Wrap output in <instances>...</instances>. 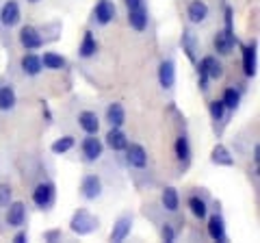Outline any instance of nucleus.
I'll use <instances>...</instances> for the list:
<instances>
[{
	"mask_svg": "<svg viewBox=\"0 0 260 243\" xmlns=\"http://www.w3.org/2000/svg\"><path fill=\"white\" fill-rule=\"evenodd\" d=\"M98 226H100V220H98L95 215L89 213L87 208L74 210V215H72V220H70V230L80 234V237H85V234H91L93 230H98Z\"/></svg>",
	"mask_w": 260,
	"mask_h": 243,
	"instance_id": "obj_1",
	"label": "nucleus"
},
{
	"mask_svg": "<svg viewBox=\"0 0 260 243\" xmlns=\"http://www.w3.org/2000/svg\"><path fill=\"white\" fill-rule=\"evenodd\" d=\"M54 198H56V187L54 183L46 180V183H39L35 189H32V204L42 210H48L54 204Z\"/></svg>",
	"mask_w": 260,
	"mask_h": 243,
	"instance_id": "obj_2",
	"label": "nucleus"
},
{
	"mask_svg": "<svg viewBox=\"0 0 260 243\" xmlns=\"http://www.w3.org/2000/svg\"><path fill=\"white\" fill-rule=\"evenodd\" d=\"M237 44H239V39H237V35H234V26H223L221 31H217V35L213 39V46H215L219 56L232 54Z\"/></svg>",
	"mask_w": 260,
	"mask_h": 243,
	"instance_id": "obj_3",
	"label": "nucleus"
},
{
	"mask_svg": "<svg viewBox=\"0 0 260 243\" xmlns=\"http://www.w3.org/2000/svg\"><path fill=\"white\" fill-rule=\"evenodd\" d=\"M241 56H243V74L247 78H254L258 72V44L249 42L241 48Z\"/></svg>",
	"mask_w": 260,
	"mask_h": 243,
	"instance_id": "obj_4",
	"label": "nucleus"
},
{
	"mask_svg": "<svg viewBox=\"0 0 260 243\" xmlns=\"http://www.w3.org/2000/svg\"><path fill=\"white\" fill-rule=\"evenodd\" d=\"M117 15V7L113 0H98L95 9H93V20L98 24H102V26H107V24H111L113 20H115Z\"/></svg>",
	"mask_w": 260,
	"mask_h": 243,
	"instance_id": "obj_5",
	"label": "nucleus"
},
{
	"mask_svg": "<svg viewBox=\"0 0 260 243\" xmlns=\"http://www.w3.org/2000/svg\"><path fill=\"white\" fill-rule=\"evenodd\" d=\"M80 152H83V159L89 161V163H93V161H98L102 157L104 152V143L98 139L95 135H89L83 139V143H80Z\"/></svg>",
	"mask_w": 260,
	"mask_h": 243,
	"instance_id": "obj_6",
	"label": "nucleus"
},
{
	"mask_svg": "<svg viewBox=\"0 0 260 243\" xmlns=\"http://www.w3.org/2000/svg\"><path fill=\"white\" fill-rule=\"evenodd\" d=\"M124 152H126L128 165H133L137 169H145V167H148V152H145V148L141 143H128Z\"/></svg>",
	"mask_w": 260,
	"mask_h": 243,
	"instance_id": "obj_7",
	"label": "nucleus"
},
{
	"mask_svg": "<svg viewBox=\"0 0 260 243\" xmlns=\"http://www.w3.org/2000/svg\"><path fill=\"white\" fill-rule=\"evenodd\" d=\"M80 193H83L85 200H95L102 196V180L100 176L95 174H87L83 180H80Z\"/></svg>",
	"mask_w": 260,
	"mask_h": 243,
	"instance_id": "obj_8",
	"label": "nucleus"
},
{
	"mask_svg": "<svg viewBox=\"0 0 260 243\" xmlns=\"http://www.w3.org/2000/svg\"><path fill=\"white\" fill-rule=\"evenodd\" d=\"M208 224H206V232H208V237L213 239V241H219V243H225L228 241V232H225V222H223V217L215 213V215H210L206 217Z\"/></svg>",
	"mask_w": 260,
	"mask_h": 243,
	"instance_id": "obj_9",
	"label": "nucleus"
},
{
	"mask_svg": "<svg viewBox=\"0 0 260 243\" xmlns=\"http://www.w3.org/2000/svg\"><path fill=\"white\" fill-rule=\"evenodd\" d=\"M20 44L24 50H37L44 46V37L35 26H22L20 31Z\"/></svg>",
	"mask_w": 260,
	"mask_h": 243,
	"instance_id": "obj_10",
	"label": "nucleus"
},
{
	"mask_svg": "<svg viewBox=\"0 0 260 243\" xmlns=\"http://www.w3.org/2000/svg\"><path fill=\"white\" fill-rule=\"evenodd\" d=\"M26 204L24 202H11L9 206H7V224L11 226V228H22L24 224H26Z\"/></svg>",
	"mask_w": 260,
	"mask_h": 243,
	"instance_id": "obj_11",
	"label": "nucleus"
},
{
	"mask_svg": "<svg viewBox=\"0 0 260 243\" xmlns=\"http://www.w3.org/2000/svg\"><path fill=\"white\" fill-rule=\"evenodd\" d=\"M198 68L204 70L210 80H221L223 78V63L219 61L215 54H206L204 59L198 63Z\"/></svg>",
	"mask_w": 260,
	"mask_h": 243,
	"instance_id": "obj_12",
	"label": "nucleus"
},
{
	"mask_svg": "<svg viewBox=\"0 0 260 243\" xmlns=\"http://www.w3.org/2000/svg\"><path fill=\"white\" fill-rule=\"evenodd\" d=\"M20 18H22L20 5L15 3V0H7V3L3 5V9H0V22H3V26L11 28L20 22Z\"/></svg>",
	"mask_w": 260,
	"mask_h": 243,
	"instance_id": "obj_13",
	"label": "nucleus"
},
{
	"mask_svg": "<svg viewBox=\"0 0 260 243\" xmlns=\"http://www.w3.org/2000/svg\"><path fill=\"white\" fill-rule=\"evenodd\" d=\"M130 230H133V215H121L119 220L113 224V230H111V241L121 243L128 239Z\"/></svg>",
	"mask_w": 260,
	"mask_h": 243,
	"instance_id": "obj_14",
	"label": "nucleus"
},
{
	"mask_svg": "<svg viewBox=\"0 0 260 243\" xmlns=\"http://www.w3.org/2000/svg\"><path fill=\"white\" fill-rule=\"evenodd\" d=\"M158 83L162 89H172L176 83V63L172 59L160 61L158 66Z\"/></svg>",
	"mask_w": 260,
	"mask_h": 243,
	"instance_id": "obj_15",
	"label": "nucleus"
},
{
	"mask_svg": "<svg viewBox=\"0 0 260 243\" xmlns=\"http://www.w3.org/2000/svg\"><path fill=\"white\" fill-rule=\"evenodd\" d=\"M148 9H145V5H139V7H133V9H128V24L133 26L135 31H145L148 28Z\"/></svg>",
	"mask_w": 260,
	"mask_h": 243,
	"instance_id": "obj_16",
	"label": "nucleus"
},
{
	"mask_svg": "<svg viewBox=\"0 0 260 243\" xmlns=\"http://www.w3.org/2000/svg\"><path fill=\"white\" fill-rule=\"evenodd\" d=\"M186 18L191 24H202L208 18V5L204 0H191L189 7H186Z\"/></svg>",
	"mask_w": 260,
	"mask_h": 243,
	"instance_id": "obj_17",
	"label": "nucleus"
},
{
	"mask_svg": "<svg viewBox=\"0 0 260 243\" xmlns=\"http://www.w3.org/2000/svg\"><path fill=\"white\" fill-rule=\"evenodd\" d=\"M20 68H22V72L26 76H37V74H42V70H44V66H42V56H37L35 52H26L22 56V61H20Z\"/></svg>",
	"mask_w": 260,
	"mask_h": 243,
	"instance_id": "obj_18",
	"label": "nucleus"
},
{
	"mask_svg": "<svg viewBox=\"0 0 260 243\" xmlns=\"http://www.w3.org/2000/svg\"><path fill=\"white\" fill-rule=\"evenodd\" d=\"M78 124L87 135H98V131H100V119H98V115L93 111H80Z\"/></svg>",
	"mask_w": 260,
	"mask_h": 243,
	"instance_id": "obj_19",
	"label": "nucleus"
},
{
	"mask_svg": "<svg viewBox=\"0 0 260 243\" xmlns=\"http://www.w3.org/2000/svg\"><path fill=\"white\" fill-rule=\"evenodd\" d=\"M210 161H213L215 165H219V167H232L234 165V157L230 155V150H228L225 145H221V143H217L213 148V152H210Z\"/></svg>",
	"mask_w": 260,
	"mask_h": 243,
	"instance_id": "obj_20",
	"label": "nucleus"
},
{
	"mask_svg": "<svg viewBox=\"0 0 260 243\" xmlns=\"http://www.w3.org/2000/svg\"><path fill=\"white\" fill-rule=\"evenodd\" d=\"M107 145L111 150H115V152H124L126 145H128L126 133L121 131V128H111V131L107 133Z\"/></svg>",
	"mask_w": 260,
	"mask_h": 243,
	"instance_id": "obj_21",
	"label": "nucleus"
},
{
	"mask_svg": "<svg viewBox=\"0 0 260 243\" xmlns=\"http://www.w3.org/2000/svg\"><path fill=\"white\" fill-rule=\"evenodd\" d=\"M95 52H98V39L91 31H85L83 42L78 46V54L83 56V59H91V56H95Z\"/></svg>",
	"mask_w": 260,
	"mask_h": 243,
	"instance_id": "obj_22",
	"label": "nucleus"
},
{
	"mask_svg": "<svg viewBox=\"0 0 260 243\" xmlns=\"http://www.w3.org/2000/svg\"><path fill=\"white\" fill-rule=\"evenodd\" d=\"M107 122L111 124V128H121L126 122V111L119 102H113L107 107Z\"/></svg>",
	"mask_w": 260,
	"mask_h": 243,
	"instance_id": "obj_23",
	"label": "nucleus"
},
{
	"mask_svg": "<svg viewBox=\"0 0 260 243\" xmlns=\"http://www.w3.org/2000/svg\"><path fill=\"white\" fill-rule=\"evenodd\" d=\"M186 206H189L191 210V215L195 217V220H206L208 217V204H206V200L204 198H200V196H191L189 200H186Z\"/></svg>",
	"mask_w": 260,
	"mask_h": 243,
	"instance_id": "obj_24",
	"label": "nucleus"
},
{
	"mask_svg": "<svg viewBox=\"0 0 260 243\" xmlns=\"http://www.w3.org/2000/svg\"><path fill=\"white\" fill-rule=\"evenodd\" d=\"M180 44H182L184 54L189 56V61H195V59H198V37H195V33H191L189 28L182 31Z\"/></svg>",
	"mask_w": 260,
	"mask_h": 243,
	"instance_id": "obj_25",
	"label": "nucleus"
},
{
	"mask_svg": "<svg viewBox=\"0 0 260 243\" xmlns=\"http://www.w3.org/2000/svg\"><path fill=\"white\" fill-rule=\"evenodd\" d=\"M174 152H176V159L180 161L182 165H186L191 161V143H189V137L180 135L174 143Z\"/></svg>",
	"mask_w": 260,
	"mask_h": 243,
	"instance_id": "obj_26",
	"label": "nucleus"
},
{
	"mask_svg": "<svg viewBox=\"0 0 260 243\" xmlns=\"http://www.w3.org/2000/svg\"><path fill=\"white\" fill-rule=\"evenodd\" d=\"M160 202H162V206H165V210H169V213H176V210L180 208V196H178V189L176 187H165V189H162Z\"/></svg>",
	"mask_w": 260,
	"mask_h": 243,
	"instance_id": "obj_27",
	"label": "nucleus"
},
{
	"mask_svg": "<svg viewBox=\"0 0 260 243\" xmlns=\"http://www.w3.org/2000/svg\"><path fill=\"white\" fill-rule=\"evenodd\" d=\"M42 66L50 72H59V70H65L68 68V61H65V56L56 54V52H46L42 56Z\"/></svg>",
	"mask_w": 260,
	"mask_h": 243,
	"instance_id": "obj_28",
	"label": "nucleus"
},
{
	"mask_svg": "<svg viewBox=\"0 0 260 243\" xmlns=\"http://www.w3.org/2000/svg\"><path fill=\"white\" fill-rule=\"evenodd\" d=\"M221 102L225 104L228 111H237L241 107V92L237 87H225L223 96H221Z\"/></svg>",
	"mask_w": 260,
	"mask_h": 243,
	"instance_id": "obj_29",
	"label": "nucleus"
},
{
	"mask_svg": "<svg viewBox=\"0 0 260 243\" xmlns=\"http://www.w3.org/2000/svg\"><path fill=\"white\" fill-rule=\"evenodd\" d=\"M15 102H18V98H15L13 87L0 85V111H11L15 107Z\"/></svg>",
	"mask_w": 260,
	"mask_h": 243,
	"instance_id": "obj_30",
	"label": "nucleus"
},
{
	"mask_svg": "<svg viewBox=\"0 0 260 243\" xmlns=\"http://www.w3.org/2000/svg\"><path fill=\"white\" fill-rule=\"evenodd\" d=\"M74 137L72 135H65V137H59L56 141H52L50 145V150L54 152V155H65V152H70L72 148H74Z\"/></svg>",
	"mask_w": 260,
	"mask_h": 243,
	"instance_id": "obj_31",
	"label": "nucleus"
},
{
	"mask_svg": "<svg viewBox=\"0 0 260 243\" xmlns=\"http://www.w3.org/2000/svg\"><path fill=\"white\" fill-rule=\"evenodd\" d=\"M208 111H210V117H213L215 122H221L223 117H225V104L221 102V98L219 100H210L208 102Z\"/></svg>",
	"mask_w": 260,
	"mask_h": 243,
	"instance_id": "obj_32",
	"label": "nucleus"
},
{
	"mask_svg": "<svg viewBox=\"0 0 260 243\" xmlns=\"http://www.w3.org/2000/svg\"><path fill=\"white\" fill-rule=\"evenodd\" d=\"M13 202V189L9 183H0V208H7Z\"/></svg>",
	"mask_w": 260,
	"mask_h": 243,
	"instance_id": "obj_33",
	"label": "nucleus"
},
{
	"mask_svg": "<svg viewBox=\"0 0 260 243\" xmlns=\"http://www.w3.org/2000/svg\"><path fill=\"white\" fill-rule=\"evenodd\" d=\"M160 239L167 241V243H174V241H176V230H174L169 224H165V226L160 228Z\"/></svg>",
	"mask_w": 260,
	"mask_h": 243,
	"instance_id": "obj_34",
	"label": "nucleus"
},
{
	"mask_svg": "<svg viewBox=\"0 0 260 243\" xmlns=\"http://www.w3.org/2000/svg\"><path fill=\"white\" fill-rule=\"evenodd\" d=\"M61 237H63V232L59 228H52V230H46L44 232V241H50V243L61 241Z\"/></svg>",
	"mask_w": 260,
	"mask_h": 243,
	"instance_id": "obj_35",
	"label": "nucleus"
},
{
	"mask_svg": "<svg viewBox=\"0 0 260 243\" xmlns=\"http://www.w3.org/2000/svg\"><path fill=\"white\" fill-rule=\"evenodd\" d=\"M208 83H210V78L206 76V72L198 68V85H200L202 92H208Z\"/></svg>",
	"mask_w": 260,
	"mask_h": 243,
	"instance_id": "obj_36",
	"label": "nucleus"
},
{
	"mask_svg": "<svg viewBox=\"0 0 260 243\" xmlns=\"http://www.w3.org/2000/svg\"><path fill=\"white\" fill-rule=\"evenodd\" d=\"M28 241V232L26 230H18L13 234V243H26Z\"/></svg>",
	"mask_w": 260,
	"mask_h": 243,
	"instance_id": "obj_37",
	"label": "nucleus"
},
{
	"mask_svg": "<svg viewBox=\"0 0 260 243\" xmlns=\"http://www.w3.org/2000/svg\"><path fill=\"white\" fill-rule=\"evenodd\" d=\"M258 163H260V145L256 143L254 145V165H256V169H258Z\"/></svg>",
	"mask_w": 260,
	"mask_h": 243,
	"instance_id": "obj_38",
	"label": "nucleus"
},
{
	"mask_svg": "<svg viewBox=\"0 0 260 243\" xmlns=\"http://www.w3.org/2000/svg\"><path fill=\"white\" fill-rule=\"evenodd\" d=\"M124 3H126L128 9H133V7H139V5H143V0H124Z\"/></svg>",
	"mask_w": 260,
	"mask_h": 243,
	"instance_id": "obj_39",
	"label": "nucleus"
},
{
	"mask_svg": "<svg viewBox=\"0 0 260 243\" xmlns=\"http://www.w3.org/2000/svg\"><path fill=\"white\" fill-rule=\"evenodd\" d=\"M28 3H39V0H28Z\"/></svg>",
	"mask_w": 260,
	"mask_h": 243,
	"instance_id": "obj_40",
	"label": "nucleus"
}]
</instances>
